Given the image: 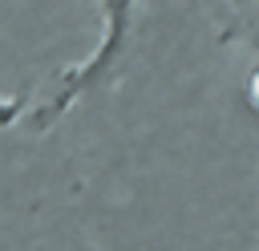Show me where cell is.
<instances>
[{"mask_svg":"<svg viewBox=\"0 0 259 251\" xmlns=\"http://www.w3.org/2000/svg\"><path fill=\"white\" fill-rule=\"evenodd\" d=\"M97 4H101V40H97V49H93L85 61L69 65V69L57 77V85L24 113V126H28V130L45 134V130H49L57 117H65L85 93H93L97 85H105L109 73L117 69V61L125 57L142 0H97Z\"/></svg>","mask_w":259,"mask_h":251,"instance_id":"1","label":"cell"}]
</instances>
